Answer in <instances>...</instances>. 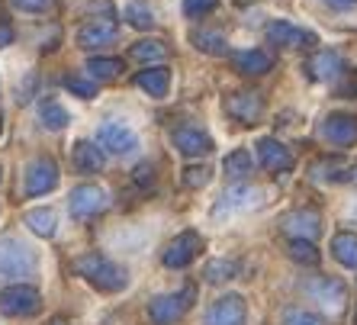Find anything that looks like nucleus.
<instances>
[{
	"label": "nucleus",
	"mask_w": 357,
	"mask_h": 325,
	"mask_svg": "<svg viewBox=\"0 0 357 325\" xmlns=\"http://www.w3.org/2000/svg\"><path fill=\"white\" fill-rule=\"evenodd\" d=\"M209 177H213V171H209L206 165L203 167H187V171H183V183H187V187H193V190H197V187H206L209 183Z\"/></svg>",
	"instance_id": "nucleus-37"
},
{
	"label": "nucleus",
	"mask_w": 357,
	"mask_h": 325,
	"mask_svg": "<svg viewBox=\"0 0 357 325\" xmlns=\"http://www.w3.org/2000/svg\"><path fill=\"white\" fill-rule=\"evenodd\" d=\"M225 113L241 126H255L264 113V97L255 91H238L225 97Z\"/></svg>",
	"instance_id": "nucleus-11"
},
{
	"label": "nucleus",
	"mask_w": 357,
	"mask_h": 325,
	"mask_svg": "<svg viewBox=\"0 0 357 325\" xmlns=\"http://www.w3.org/2000/svg\"><path fill=\"white\" fill-rule=\"evenodd\" d=\"M328 7H335V10H351V7H357V0H325Z\"/></svg>",
	"instance_id": "nucleus-42"
},
{
	"label": "nucleus",
	"mask_w": 357,
	"mask_h": 325,
	"mask_svg": "<svg viewBox=\"0 0 357 325\" xmlns=\"http://www.w3.org/2000/svg\"><path fill=\"white\" fill-rule=\"evenodd\" d=\"M232 55V65L238 75H248V77H261L274 68V55L264 49H248V52H229Z\"/></svg>",
	"instance_id": "nucleus-21"
},
{
	"label": "nucleus",
	"mask_w": 357,
	"mask_h": 325,
	"mask_svg": "<svg viewBox=\"0 0 357 325\" xmlns=\"http://www.w3.org/2000/svg\"><path fill=\"white\" fill-rule=\"evenodd\" d=\"M261 203V190H255V187H245V183H235V187H229V190L219 197L216 209H213V216L222 219L225 213L232 216L235 209H251Z\"/></svg>",
	"instance_id": "nucleus-17"
},
{
	"label": "nucleus",
	"mask_w": 357,
	"mask_h": 325,
	"mask_svg": "<svg viewBox=\"0 0 357 325\" xmlns=\"http://www.w3.org/2000/svg\"><path fill=\"white\" fill-rule=\"evenodd\" d=\"M193 300H197V287L187 284L181 293H165V296H155V300L149 303V319L155 325H174L177 319L187 312V309L193 306Z\"/></svg>",
	"instance_id": "nucleus-3"
},
{
	"label": "nucleus",
	"mask_w": 357,
	"mask_h": 325,
	"mask_svg": "<svg viewBox=\"0 0 357 325\" xmlns=\"http://www.w3.org/2000/svg\"><path fill=\"white\" fill-rule=\"evenodd\" d=\"M245 322H248V306H245L238 293L219 296L206 309V319H203V325H245Z\"/></svg>",
	"instance_id": "nucleus-10"
},
{
	"label": "nucleus",
	"mask_w": 357,
	"mask_h": 325,
	"mask_svg": "<svg viewBox=\"0 0 357 325\" xmlns=\"http://www.w3.org/2000/svg\"><path fill=\"white\" fill-rule=\"evenodd\" d=\"M65 87L75 93V97H81V100H93V97H97V84H93L91 77L65 75Z\"/></svg>",
	"instance_id": "nucleus-34"
},
{
	"label": "nucleus",
	"mask_w": 357,
	"mask_h": 325,
	"mask_svg": "<svg viewBox=\"0 0 357 325\" xmlns=\"http://www.w3.org/2000/svg\"><path fill=\"white\" fill-rule=\"evenodd\" d=\"M17 10H26V13H42V10H49L52 0H10Z\"/></svg>",
	"instance_id": "nucleus-40"
},
{
	"label": "nucleus",
	"mask_w": 357,
	"mask_h": 325,
	"mask_svg": "<svg viewBox=\"0 0 357 325\" xmlns=\"http://www.w3.org/2000/svg\"><path fill=\"white\" fill-rule=\"evenodd\" d=\"M199 251H203V235H199V232H181L174 242L165 248L161 261H165V267H174V271H177V267L190 264Z\"/></svg>",
	"instance_id": "nucleus-14"
},
{
	"label": "nucleus",
	"mask_w": 357,
	"mask_h": 325,
	"mask_svg": "<svg viewBox=\"0 0 357 325\" xmlns=\"http://www.w3.org/2000/svg\"><path fill=\"white\" fill-rule=\"evenodd\" d=\"M280 232L293 235V242H312V239H319V232H322V216H319L316 209H293V213H283L280 216Z\"/></svg>",
	"instance_id": "nucleus-6"
},
{
	"label": "nucleus",
	"mask_w": 357,
	"mask_h": 325,
	"mask_svg": "<svg viewBox=\"0 0 357 325\" xmlns=\"http://www.w3.org/2000/svg\"><path fill=\"white\" fill-rule=\"evenodd\" d=\"M238 274V261H229V258H219V261H209L203 277H206L209 284H222V280H232Z\"/></svg>",
	"instance_id": "nucleus-32"
},
{
	"label": "nucleus",
	"mask_w": 357,
	"mask_h": 325,
	"mask_svg": "<svg viewBox=\"0 0 357 325\" xmlns=\"http://www.w3.org/2000/svg\"><path fill=\"white\" fill-rule=\"evenodd\" d=\"M354 216H357V206H354Z\"/></svg>",
	"instance_id": "nucleus-47"
},
{
	"label": "nucleus",
	"mask_w": 357,
	"mask_h": 325,
	"mask_svg": "<svg viewBox=\"0 0 357 325\" xmlns=\"http://www.w3.org/2000/svg\"><path fill=\"white\" fill-rule=\"evenodd\" d=\"M119 36L116 23L113 20H91L77 29V45L81 49H103V45H113Z\"/></svg>",
	"instance_id": "nucleus-19"
},
{
	"label": "nucleus",
	"mask_w": 357,
	"mask_h": 325,
	"mask_svg": "<svg viewBox=\"0 0 357 325\" xmlns=\"http://www.w3.org/2000/svg\"><path fill=\"white\" fill-rule=\"evenodd\" d=\"M290 258L293 261H299V264H319V251H316V245L312 242H290Z\"/></svg>",
	"instance_id": "nucleus-35"
},
{
	"label": "nucleus",
	"mask_w": 357,
	"mask_h": 325,
	"mask_svg": "<svg viewBox=\"0 0 357 325\" xmlns=\"http://www.w3.org/2000/svg\"><path fill=\"white\" fill-rule=\"evenodd\" d=\"M332 255L338 264L357 271V235L354 232H338L332 239Z\"/></svg>",
	"instance_id": "nucleus-25"
},
{
	"label": "nucleus",
	"mask_w": 357,
	"mask_h": 325,
	"mask_svg": "<svg viewBox=\"0 0 357 325\" xmlns=\"http://www.w3.org/2000/svg\"><path fill=\"white\" fill-rule=\"evenodd\" d=\"M107 206H109V197L97 183H81V187H75L71 197H68V209H71V216H75L77 222H87V219L100 216Z\"/></svg>",
	"instance_id": "nucleus-4"
},
{
	"label": "nucleus",
	"mask_w": 357,
	"mask_h": 325,
	"mask_svg": "<svg viewBox=\"0 0 357 325\" xmlns=\"http://www.w3.org/2000/svg\"><path fill=\"white\" fill-rule=\"evenodd\" d=\"M264 36H267L271 45H283V49H312V45L319 42L316 33L299 29V26L287 23V20H274V23H267Z\"/></svg>",
	"instance_id": "nucleus-8"
},
{
	"label": "nucleus",
	"mask_w": 357,
	"mask_h": 325,
	"mask_svg": "<svg viewBox=\"0 0 357 325\" xmlns=\"http://www.w3.org/2000/svg\"><path fill=\"white\" fill-rule=\"evenodd\" d=\"M190 42L203 55H229V39L219 29H193Z\"/></svg>",
	"instance_id": "nucleus-24"
},
{
	"label": "nucleus",
	"mask_w": 357,
	"mask_h": 325,
	"mask_svg": "<svg viewBox=\"0 0 357 325\" xmlns=\"http://www.w3.org/2000/svg\"><path fill=\"white\" fill-rule=\"evenodd\" d=\"M71 165H75L77 174H97V171H103V165H107V155H103V149H100L97 142L81 139V142H75V149H71Z\"/></svg>",
	"instance_id": "nucleus-20"
},
{
	"label": "nucleus",
	"mask_w": 357,
	"mask_h": 325,
	"mask_svg": "<svg viewBox=\"0 0 357 325\" xmlns=\"http://www.w3.org/2000/svg\"><path fill=\"white\" fill-rule=\"evenodd\" d=\"M42 309V296L36 287H26V284H13L7 290H0V312L3 316H36Z\"/></svg>",
	"instance_id": "nucleus-5"
},
{
	"label": "nucleus",
	"mask_w": 357,
	"mask_h": 325,
	"mask_svg": "<svg viewBox=\"0 0 357 325\" xmlns=\"http://www.w3.org/2000/svg\"><path fill=\"white\" fill-rule=\"evenodd\" d=\"M306 293L328 312H341V306L348 303V287L338 277H319L312 284H306Z\"/></svg>",
	"instance_id": "nucleus-12"
},
{
	"label": "nucleus",
	"mask_w": 357,
	"mask_h": 325,
	"mask_svg": "<svg viewBox=\"0 0 357 325\" xmlns=\"http://www.w3.org/2000/svg\"><path fill=\"white\" fill-rule=\"evenodd\" d=\"M280 322L283 325H325V319L316 316V312H309V309H303V306H287L280 312Z\"/></svg>",
	"instance_id": "nucleus-33"
},
{
	"label": "nucleus",
	"mask_w": 357,
	"mask_h": 325,
	"mask_svg": "<svg viewBox=\"0 0 357 325\" xmlns=\"http://www.w3.org/2000/svg\"><path fill=\"white\" fill-rule=\"evenodd\" d=\"M129 55H132L135 61H165L167 55H171V49H167L161 39H142L129 49Z\"/></svg>",
	"instance_id": "nucleus-28"
},
{
	"label": "nucleus",
	"mask_w": 357,
	"mask_h": 325,
	"mask_svg": "<svg viewBox=\"0 0 357 325\" xmlns=\"http://www.w3.org/2000/svg\"><path fill=\"white\" fill-rule=\"evenodd\" d=\"M123 17L132 29H142V33H145V29H155V13H151V7L145 0H129L123 10Z\"/></svg>",
	"instance_id": "nucleus-27"
},
{
	"label": "nucleus",
	"mask_w": 357,
	"mask_h": 325,
	"mask_svg": "<svg viewBox=\"0 0 357 325\" xmlns=\"http://www.w3.org/2000/svg\"><path fill=\"white\" fill-rule=\"evenodd\" d=\"M216 7H219V0H183V17L199 20V17H206V13H213Z\"/></svg>",
	"instance_id": "nucleus-36"
},
{
	"label": "nucleus",
	"mask_w": 357,
	"mask_h": 325,
	"mask_svg": "<svg viewBox=\"0 0 357 325\" xmlns=\"http://www.w3.org/2000/svg\"><path fill=\"white\" fill-rule=\"evenodd\" d=\"M123 59H91L87 61V75L93 81H113V77L123 75Z\"/></svg>",
	"instance_id": "nucleus-31"
},
{
	"label": "nucleus",
	"mask_w": 357,
	"mask_h": 325,
	"mask_svg": "<svg viewBox=\"0 0 357 325\" xmlns=\"http://www.w3.org/2000/svg\"><path fill=\"white\" fill-rule=\"evenodd\" d=\"M354 325H357V309H354Z\"/></svg>",
	"instance_id": "nucleus-45"
},
{
	"label": "nucleus",
	"mask_w": 357,
	"mask_h": 325,
	"mask_svg": "<svg viewBox=\"0 0 357 325\" xmlns=\"http://www.w3.org/2000/svg\"><path fill=\"white\" fill-rule=\"evenodd\" d=\"M59 187V165L52 158H36L26 167V193L29 197H42Z\"/></svg>",
	"instance_id": "nucleus-13"
},
{
	"label": "nucleus",
	"mask_w": 357,
	"mask_h": 325,
	"mask_svg": "<svg viewBox=\"0 0 357 325\" xmlns=\"http://www.w3.org/2000/svg\"><path fill=\"white\" fill-rule=\"evenodd\" d=\"M222 167H225V174L232 177V181H245V177L255 171V161H251V151L248 149H235V151H229L225 155V161H222Z\"/></svg>",
	"instance_id": "nucleus-26"
},
{
	"label": "nucleus",
	"mask_w": 357,
	"mask_h": 325,
	"mask_svg": "<svg viewBox=\"0 0 357 325\" xmlns=\"http://www.w3.org/2000/svg\"><path fill=\"white\" fill-rule=\"evenodd\" d=\"M348 174H351V167L341 158H319L312 165V177L316 181H344Z\"/></svg>",
	"instance_id": "nucleus-29"
},
{
	"label": "nucleus",
	"mask_w": 357,
	"mask_h": 325,
	"mask_svg": "<svg viewBox=\"0 0 357 325\" xmlns=\"http://www.w3.org/2000/svg\"><path fill=\"white\" fill-rule=\"evenodd\" d=\"M258 158H261V167L271 171V174H287V171L296 165L293 151L287 149L280 139H271V135L258 142Z\"/></svg>",
	"instance_id": "nucleus-15"
},
{
	"label": "nucleus",
	"mask_w": 357,
	"mask_h": 325,
	"mask_svg": "<svg viewBox=\"0 0 357 325\" xmlns=\"http://www.w3.org/2000/svg\"><path fill=\"white\" fill-rule=\"evenodd\" d=\"M39 258L29 245H23L20 239H0V277L3 280H17V277H33Z\"/></svg>",
	"instance_id": "nucleus-2"
},
{
	"label": "nucleus",
	"mask_w": 357,
	"mask_h": 325,
	"mask_svg": "<svg viewBox=\"0 0 357 325\" xmlns=\"http://www.w3.org/2000/svg\"><path fill=\"white\" fill-rule=\"evenodd\" d=\"M341 77H344V84L338 87V93L341 97H348V100H357V75L354 71H344Z\"/></svg>",
	"instance_id": "nucleus-39"
},
{
	"label": "nucleus",
	"mask_w": 357,
	"mask_h": 325,
	"mask_svg": "<svg viewBox=\"0 0 357 325\" xmlns=\"http://www.w3.org/2000/svg\"><path fill=\"white\" fill-rule=\"evenodd\" d=\"M52 325H68V322H61V319H55V322H52Z\"/></svg>",
	"instance_id": "nucleus-44"
},
{
	"label": "nucleus",
	"mask_w": 357,
	"mask_h": 325,
	"mask_svg": "<svg viewBox=\"0 0 357 325\" xmlns=\"http://www.w3.org/2000/svg\"><path fill=\"white\" fill-rule=\"evenodd\" d=\"M10 42H13V26L7 20H0V49H7Z\"/></svg>",
	"instance_id": "nucleus-41"
},
{
	"label": "nucleus",
	"mask_w": 357,
	"mask_h": 325,
	"mask_svg": "<svg viewBox=\"0 0 357 325\" xmlns=\"http://www.w3.org/2000/svg\"><path fill=\"white\" fill-rule=\"evenodd\" d=\"M39 116H42V123H45V129H52V133H61L68 126V109L61 107L59 100H42Z\"/></svg>",
	"instance_id": "nucleus-30"
},
{
	"label": "nucleus",
	"mask_w": 357,
	"mask_h": 325,
	"mask_svg": "<svg viewBox=\"0 0 357 325\" xmlns=\"http://www.w3.org/2000/svg\"><path fill=\"white\" fill-rule=\"evenodd\" d=\"M23 222L33 235H39V239H52V235H55V225H59V216H55V209L39 206V209H29V213L23 216Z\"/></svg>",
	"instance_id": "nucleus-23"
},
{
	"label": "nucleus",
	"mask_w": 357,
	"mask_h": 325,
	"mask_svg": "<svg viewBox=\"0 0 357 325\" xmlns=\"http://www.w3.org/2000/svg\"><path fill=\"white\" fill-rule=\"evenodd\" d=\"M135 84H139L149 97L161 100V97H167V91H171V68H165V65L145 68V71H139V75H135Z\"/></svg>",
	"instance_id": "nucleus-22"
},
{
	"label": "nucleus",
	"mask_w": 357,
	"mask_h": 325,
	"mask_svg": "<svg viewBox=\"0 0 357 325\" xmlns=\"http://www.w3.org/2000/svg\"><path fill=\"white\" fill-rule=\"evenodd\" d=\"M75 271H77V277H84L87 284L103 293H119L129 284L126 267H119L116 261H109L107 255H100V251H87V255L75 258Z\"/></svg>",
	"instance_id": "nucleus-1"
},
{
	"label": "nucleus",
	"mask_w": 357,
	"mask_h": 325,
	"mask_svg": "<svg viewBox=\"0 0 357 325\" xmlns=\"http://www.w3.org/2000/svg\"><path fill=\"white\" fill-rule=\"evenodd\" d=\"M319 135L322 142L335 145V149H348V145L357 142V116L351 113H328L319 126Z\"/></svg>",
	"instance_id": "nucleus-7"
},
{
	"label": "nucleus",
	"mask_w": 357,
	"mask_h": 325,
	"mask_svg": "<svg viewBox=\"0 0 357 325\" xmlns=\"http://www.w3.org/2000/svg\"><path fill=\"white\" fill-rule=\"evenodd\" d=\"M351 181H354V183H357V165H354V167H351Z\"/></svg>",
	"instance_id": "nucleus-43"
},
{
	"label": "nucleus",
	"mask_w": 357,
	"mask_h": 325,
	"mask_svg": "<svg viewBox=\"0 0 357 325\" xmlns=\"http://www.w3.org/2000/svg\"><path fill=\"white\" fill-rule=\"evenodd\" d=\"M171 142H174V149L181 151L183 158H203V155L213 151V139H209L203 129H193V126L174 129V133H171Z\"/></svg>",
	"instance_id": "nucleus-16"
},
{
	"label": "nucleus",
	"mask_w": 357,
	"mask_h": 325,
	"mask_svg": "<svg viewBox=\"0 0 357 325\" xmlns=\"http://www.w3.org/2000/svg\"><path fill=\"white\" fill-rule=\"evenodd\" d=\"M132 181L139 183V187H151V183H155V167H151L149 161H145V165H139L132 171Z\"/></svg>",
	"instance_id": "nucleus-38"
},
{
	"label": "nucleus",
	"mask_w": 357,
	"mask_h": 325,
	"mask_svg": "<svg viewBox=\"0 0 357 325\" xmlns=\"http://www.w3.org/2000/svg\"><path fill=\"white\" fill-rule=\"evenodd\" d=\"M303 71H306V77H312V81H335V77L344 75V61H341L338 52L325 49V52L309 55L306 65H303Z\"/></svg>",
	"instance_id": "nucleus-18"
},
{
	"label": "nucleus",
	"mask_w": 357,
	"mask_h": 325,
	"mask_svg": "<svg viewBox=\"0 0 357 325\" xmlns=\"http://www.w3.org/2000/svg\"><path fill=\"white\" fill-rule=\"evenodd\" d=\"M97 145L109 155H129L139 149V135L126 123H103L97 129Z\"/></svg>",
	"instance_id": "nucleus-9"
},
{
	"label": "nucleus",
	"mask_w": 357,
	"mask_h": 325,
	"mask_svg": "<svg viewBox=\"0 0 357 325\" xmlns=\"http://www.w3.org/2000/svg\"><path fill=\"white\" fill-rule=\"evenodd\" d=\"M0 129H3V119H0Z\"/></svg>",
	"instance_id": "nucleus-46"
}]
</instances>
